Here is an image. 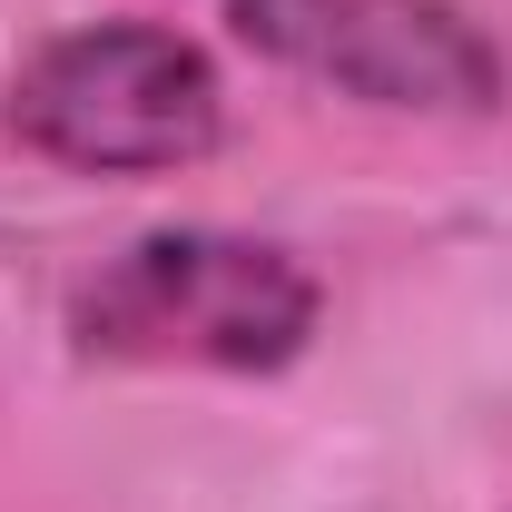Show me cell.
Wrapping results in <instances>:
<instances>
[{
  "instance_id": "1",
  "label": "cell",
  "mask_w": 512,
  "mask_h": 512,
  "mask_svg": "<svg viewBox=\"0 0 512 512\" xmlns=\"http://www.w3.org/2000/svg\"><path fill=\"white\" fill-rule=\"evenodd\" d=\"M316 276L266 237L227 227H158L119 247L69 296V345L89 365H207V375H276L316 345Z\"/></svg>"
},
{
  "instance_id": "2",
  "label": "cell",
  "mask_w": 512,
  "mask_h": 512,
  "mask_svg": "<svg viewBox=\"0 0 512 512\" xmlns=\"http://www.w3.org/2000/svg\"><path fill=\"white\" fill-rule=\"evenodd\" d=\"M10 138L79 178H168L227 138V89L188 30L89 20L10 69Z\"/></svg>"
},
{
  "instance_id": "3",
  "label": "cell",
  "mask_w": 512,
  "mask_h": 512,
  "mask_svg": "<svg viewBox=\"0 0 512 512\" xmlns=\"http://www.w3.org/2000/svg\"><path fill=\"white\" fill-rule=\"evenodd\" d=\"M237 40L365 109L483 119L503 109V50L453 0H227Z\"/></svg>"
}]
</instances>
